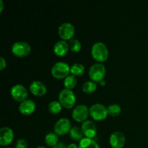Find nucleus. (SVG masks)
I'll return each mask as SVG.
<instances>
[{"label": "nucleus", "mask_w": 148, "mask_h": 148, "mask_svg": "<svg viewBox=\"0 0 148 148\" xmlns=\"http://www.w3.org/2000/svg\"><path fill=\"white\" fill-rule=\"evenodd\" d=\"M70 72V66L65 62H56L52 66L51 73L52 76L57 79L65 78L69 75Z\"/></svg>", "instance_id": "20e7f679"}, {"label": "nucleus", "mask_w": 148, "mask_h": 148, "mask_svg": "<svg viewBox=\"0 0 148 148\" xmlns=\"http://www.w3.org/2000/svg\"><path fill=\"white\" fill-rule=\"evenodd\" d=\"M62 106L58 101H52L48 105V110L52 114H57L62 111Z\"/></svg>", "instance_id": "4be33fe9"}, {"label": "nucleus", "mask_w": 148, "mask_h": 148, "mask_svg": "<svg viewBox=\"0 0 148 148\" xmlns=\"http://www.w3.org/2000/svg\"><path fill=\"white\" fill-rule=\"evenodd\" d=\"M67 148H79V146L77 145L75 143H71V144L68 145Z\"/></svg>", "instance_id": "c85d7f7f"}, {"label": "nucleus", "mask_w": 148, "mask_h": 148, "mask_svg": "<svg viewBox=\"0 0 148 148\" xmlns=\"http://www.w3.org/2000/svg\"><path fill=\"white\" fill-rule=\"evenodd\" d=\"M107 110H108V115H110L111 116L115 117L119 115L121 111V108L119 104L114 103L108 106L107 107Z\"/></svg>", "instance_id": "b1692460"}, {"label": "nucleus", "mask_w": 148, "mask_h": 148, "mask_svg": "<svg viewBox=\"0 0 148 148\" xmlns=\"http://www.w3.org/2000/svg\"><path fill=\"white\" fill-rule=\"evenodd\" d=\"M4 9V2L2 0H0V12H1Z\"/></svg>", "instance_id": "c756f323"}, {"label": "nucleus", "mask_w": 148, "mask_h": 148, "mask_svg": "<svg viewBox=\"0 0 148 148\" xmlns=\"http://www.w3.org/2000/svg\"><path fill=\"white\" fill-rule=\"evenodd\" d=\"M125 136L121 132H114L110 135L109 143L113 148H122L125 144Z\"/></svg>", "instance_id": "9b49d317"}, {"label": "nucleus", "mask_w": 148, "mask_h": 148, "mask_svg": "<svg viewBox=\"0 0 148 148\" xmlns=\"http://www.w3.org/2000/svg\"><path fill=\"white\" fill-rule=\"evenodd\" d=\"M85 72V66L79 63H75L70 66V73L74 76H82Z\"/></svg>", "instance_id": "6ab92c4d"}, {"label": "nucleus", "mask_w": 148, "mask_h": 148, "mask_svg": "<svg viewBox=\"0 0 148 148\" xmlns=\"http://www.w3.org/2000/svg\"><path fill=\"white\" fill-rule=\"evenodd\" d=\"M79 148H101L93 139L84 137L79 143Z\"/></svg>", "instance_id": "a211bd4d"}, {"label": "nucleus", "mask_w": 148, "mask_h": 148, "mask_svg": "<svg viewBox=\"0 0 148 148\" xmlns=\"http://www.w3.org/2000/svg\"><path fill=\"white\" fill-rule=\"evenodd\" d=\"M30 92L36 96H42L46 93L47 88L43 82L38 80H35L30 83L29 87Z\"/></svg>", "instance_id": "2eb2a0df"}, {"label": "nucleus", "mask_w": 148, "mask_h": 148, "mask_svg": "<svg viewBox=\"0 0 148 148\" xmlns=\"http://www.w3.org/2000/svg\"><path fill=\"white\" fill-rule=\"evenodd\" d=\"M89 114V108L84 104H79L76 106L72 112V118L77 122H84L86 121Z\"/></svg>", "instance_id": "6e6552de"}, {"label": "nucleus", "mask_w": 148, "mask_h": 148, "mask_svg": "<svg viewBox=\"0 0 148 148\" xmlns=\"http://www.w3.org/2000/svg\"><path fill=\"white\" fill-rule=\"evenodd\" d=\"M69 49V48L68 42L64 40H58L57 42H56L53 48V52L58 56H65L67 53Z\"/></svg>", "instance_id": "dca6fc26"}, {"label": "nucleus", "mask_w": 148, "mask_h": 148, "mask_svg": "<svg viewBox=\"0 0 148 148\" xmlns=\"http://www.w3.org/2000/svg\"><path fill=\"white\" fill-rule=\"evenodd\" d=\"M45 143L49 146L53 147L59 143V137L55 132H49L45 136Z\"/></svg>", "instance_id": "aec40b11"}, {"label": "nucleus", "mask_w": 148, "mask_h": 148, "mask_svg": "<svg viewBox=\"0 0 148 148\" xmlns=\"http://www.w3.org/2000/svg\"><path fill=\"white\" fill-rule=\"evenodd\" d=\"M90 116L96 121L105 119L108 116V110L104 105L101 103H95L89 108Z\"/></svg>", "instance_id": "423d86ee"}, {"label": "nucleus", "mask_w": 148, "mask_h": 148, "mask_svg": "<svg viewBox=\"0 0 148 148\" xmlns=\"http://www.w3.org/2000/svg\"><path fill=\"white\" fill-rule=\"evenodd\" d=\"M36 103L30 99H26L19 105V111L22 114L28 116L33 114L36 110Z\"/></svg>", "instance_id": "4468645a"}, {"label": "nucleus", "mask_w": 148, "mask_h": 148, "mask_svg": "<svg viewBox=\"0 0 148 148\" xmlns=\"http://www.w3.org/2000/svg\"><path fill=\"white\" fill-rule=\"evenodd\" d=\"M81 129L85 137L92 139L97 134V128L95 123L91 120H86L82 123Z\"/></svg>", "instance_id": "ddd939ff"}, {"label": "nucleus", "mask_w": 148, "mask_h": 148, "mask_svg": "<svg viewBox=\"0 0 148 148\" xmlns=\"http://www.w3.org/2000/svg\"><path fill=\"white\" fill-rule=\"evenodd\" d=\"M4 148H11V147H4Z\"/></svg>", "instance_id": "473e14b6"}, {"label": "nucleus", "mask_w": 148, "mask_h": 148, "mask_svg": "<svg viewBox=\"0 0 148 148\" xmlns=\"http://www.w3.org/2000/svg\"><path fill=\"white\" fill-rule=\"evenodd\" d=\"M82 91L85 93L87 94H91L93 92H95L97 89V84L96 82H93V81H86L83 83L82 87Z\"/></svg>", "instance_id": "412c9836"}, {"label": "nucleus", "mask_w": 148, "mask_h": 148, "mask_svg": "<svg viewBox=\"0 0 148 148\" xmlns=\"http://www.w3.org/2000/svg\"><path fill=\"white\" fill-rule=\"evenodd\" d=\"M91 55L98 62H105L108 57V50L106 45L101 41L96 42L91 48Z\"/></svg>", "instance_id": "f257e3e1"}, {"label": "nucleus", "mask_w": 148, "mask_h": 148, "mask_svg": "<svg viewBox=\"0 0 148 148\" xmlns=\"http://www.w3.org/2000/svg\"><path fill=\"white\" fill-rule=\"evenodd\" d=\"M99 83L101 85H106V82H105V80H103H103H101Z\"/></svg>", "instance_id": "7c9ffc66"}, {"label": "nucleus", "mask_w": 148, "mask_h": 148, "mask_svg": "<svg viewBox=\"0 0 148 148\" xmlns=\"http://www.w3.org/2000/svg\"><path fill=\"white\" fill-rule=\"evenodd\" d=\"M12 53L17 57H25L30 53L31 47L25 41H17L13 43L11 48Z\"/></svg>", "instance_id": "39448f33"}, {"label": "nucleus", "mask_w": 148, "mask_h": 148, "mask_svg": "<svg viewBox=\"0 0 148 148\" xmlns=\"http://www.w3.org/2000/svg\"><path fill=\"white\" fill-rule=\"evenodd\" d=\"M147 25H148V23H147Z\"/></svg>", "instance_id": "72a5a7b5"}, {"label": "nucleus", "mask_w": 148, "mask_h": 148, "mask_svg": "<svg viewBox=\"0 0 148 148\" xmlns=\"http://www.w3.org/2000/svg\"><path fill=\"white\" fill-rule=\"evenodd\" d=\"M7 66V62L4 59V57L1 56L0 57V70H3Z\"/></svg>", "instance_id": "bb28decb"}, {"label": "nucleus", "mask_w": 148, "mask_h": 148, "mask_svg": "<svg viewBox=\"0 0 148 148\" xmlns=\"http://www.w3.org/2000/svg\"><path fill=\"white\" fill-rule=\"evenodd\" d=\"M71 128V122L69 119L61 118L56 121L53 130L57 135H64L69 132Z\"/></svg>", "instance_id": "9d476101"}, {"label": "nucleus", "mask_w": 148, "mask_h": 148, "mask_svg": "<svg viewBox=\"0 0 148 148\" xmlns=\"http://www.w3.org/2000/svg\"><path fill=\"white\" fill-rule=\"evenodd\" d=\"M69 48L72 52H79L82 48V44L78 39L72 38L68 42Z\"/></svg>", "instance_id": "393cba45"}, {"label": "nucleus", "mask_w": 148, "mask_h": 148, "mask_svg": "<svg viewBox=\"0 0 148 148\" xmlns=\"http://www.w3.org/2000/svg\"><path fill=\"white\" fill-rule=\"evenodd\" d=\"M59 101L65 108H72L76 103V96L72 90H62L59 94Z\"/></svg>", "instance_id": "f03ea898"}, {"label": "nucleus", "mask_w": 148, "mask_h": 148, "mask_svg": "<svg viewBox=\"0 0 148 148\" xmlns=\"http://www.w3.org/2000/svg\"><path fill=\"white\" fill-rule=\"evenodd\" d=\"M10 94L14 101L20 103L25 101L28 95L27 90L21 84H16L13 85L10 90Z\"/></svg>", "instance_id": "0eeeda50"}, {"label": "nucleus", "mask_w": 148, "mask_h": 148, "mask_svg": "<svg viewBox=\"0 0 148 148\" xmlns=\"http://www.w3.org/2000/svg\"><path fill=\"white\" fill-rule=\"evenodd\" d=\"M36 148H46V147H45V146H43V145H40V146H38Z\"/></svg>", "instance_id": "2f4dec72"}, {"label": "nucleus", "mask_w": 148, "mask_h": 148, "mask_svg": "<svg viewBox=\"0 0 148 148\" xmlns=\"http://www.w3.org/2000/svg\"><path fill=\"white\" fill-rule=\"evenodd\" d=\"M27 143L25 139L20 138L16 141L15 148H27Z\"/></svg>", "instance_id": "a878e982"}, {"label": "nucleus", "mask_w": 148, "mask_h": 148, "mask_svg": "<svg viewBox=\"0 0 148 148\" xmlns=\"http://www.w3.org/2000/svg\"><path fill=\"white\" fill-rule=\"evenodd\" d=\"M52 148H67V146L66 145V144L62 142H59L55 146H53Z\"/></svg>", "instance_id": "cd10ccee"}, {"label": "nucleus", "mask_w": 148, "mask_h": 148, "mask_svg": "<svg viewBox=\"0 0 148 148\" xmlns=\"http://www.w3.org/2000/svg\"><path fill=\"white\" fill-rule=\"evenodd\" d=\"M77 85V78L75 76L72 75H69L67 77L64 78V85L66 89L72 90Z\"/></svg>", "instance_id": "5701e85b"}, {"label": "nucleus", "mask_w": 148, "mask_h": 148, "mask_svg": "<svg viewBox=\"0 0 148 148\" xmlns=\"http://www.w3.org/2000/svg\"><path fill=\"white\" fill-rule=\"evenodd\" d=\"M75 33V29L73 25L70 23H64L60 25L58 28V34L59 37L64 40H70L72 38Z\"/></svg>", "instance_id": "1a4fd4ad"}, {"label": "nucleus", "mask_w": 148, "mask_h": 148, "mask_svg": "<svg viewBox=\"0 0 148 148\" xmlns=\"http://www.w3.org/2000/svg\"><path fill=\"white\" fill-rule=\"evenodd\" d=\"M88 75L91 80L95 82H100L104 79V77H105V66L100 62L92 64L89 68Z\"/></svg>", "instance_id": "7ed1b4c3"}, {"label": "nucleus", "mask_w": 148, "mask_h": 148, "mask_svg": "<svg viewBox=\"0 0 148 148\" xmlns=\"http://www.w3.org/2000/svg\"><path fill=\"white\" fill-rule=\"evenodd\" d=\"M14 139V132L8 127H3L0 129V145L7 146L12 142Z\"/></svg>", "instance_id": "f8f14e48"}, {"label": "nucleus", "mask_w": 148, "mask_h": 148, "mask_svg": "<svg viewBox=\"0 0 148 148\" xmlns=\"http://www.w3.org/2000/svg\"><path fill=\"white\" fill-rule=\"evenodd\" d=\"M69 134L71 138L73 140H75V141L80 142L84 138V134L82 132V129L80 127H77V126H74V127H72L71 128L70 131H69Z\"/></svg>", "instance_id": "f3484780"}]
</instances>
